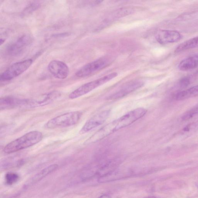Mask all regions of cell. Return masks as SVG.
I'll use <instances>...</instances> for the list:
<instances>
[{
    "instance_id": "obj_12",
    "label": "cell",
    "mask_w": 198,
    "mask_h": 198,
    "mask_svg": "<svg viewBox=\"0 0 198 198\" xmlns=\"http://www.w3.org/2000/svg\"><path fill=\"white\" fill-rule=\"evenodd\" d=\"M144 85V82L141 81H135L130 82L123 87L119 91L108 97L107 99L114 100L121 98L136 90L139 89Z\"/></svg>"
},
{
    "instance_id": "obj_23",
    "label": "cell",
    "mask_w": 198,
    "mask_h": 198,
    "mask_svg": "<svg viewBox=\"0 0 198 198\" xmlns=\"http://www.w3.org/2000/svg\"><path fill=\"white\" fill-rule=\"evenodd\" d=\"M20 194H17L16 195L13 196L11 197L10 198H20Z\"/></svg>"
},
{
    "instance_id": "obj_13",
    "label": "cell",
    "mask_w": 198,
    "mask_h": 198,
    "mask_svg": "<svg viewBox=\"0 0 198 198\" xmlns=\"http://www.w3.org/2000/svg\"><path fill=\"white\" fill-rule=\"evenodd\" d=\"M58 167V165L57 164H53L41 170L40 172L37 173L27 181L25 183L24 187L27 188L40 182L44 178L57 170Z\"/></svg>"
},
{
    "instance_id": "obj_10",
    "label": "cell",
    "mask_w": 198,
    "mask_h": 198,
    "mask_svg": "<svg viewBox=\"0 0 198 198\" xmlns=\"http://www.w3.org/2000/svg\"><path fill=\"white\" fill-rule=\"evenodd\" d=\"M48 68L52 76L58 79H65L69 74L68 66L63 62L60 60L52 61L48 65Z\"/></svg>"
},
{
    "instance_id": "obj_24",
    "label": "cell",
    "mask_w": 198,
    "mask_h": 198,
    "mask_svg": "<svg viewBox=\"0 0 198 198\" xmlns=\"http://www.w3.org/2000/svg\"><path fill=\"white\" fill-rule=\"evenodd\" d=\"M156 198L155 197H148V198Z\"/></svg>"
},
{
    "instance_id": "obj_14",
    "label": "cell",
    "mask_w": 198,
    "mask_h": 198,
    "mask_svg": "<svg viewBox=\"0 0 198 198\" xmlns=\"http://www.w3.org/2000/svg\"><path fill=\"white\" fill-rule=\"evenodd\" d=\"M198 66V55L193 54L186 57L181 61L178 66V68L181 71L191 70Z\"/></svg>"
},
{
    "instance_id": "obj_7",
    "label": "cell",
    "mask_w": 198,
    "mask_h": 198,
    "mask_svg": "<svg viewBox=\"0 0 198 198\" xmlns=\"http://www.w3.org/2000/svg\"><path fill=\"white\" fill-rule=\"evenodd\" d=\"M61 95L58 91H52L28 101L26 104L33 108L45 106L56 100L60 97Z\"/></svg>"
},
{
    "instance_id": "obj_4",
    "label": "cell",
    "mask_w": 198,
    "mask_h": 198,
    "mask_svg": "<svg viewBox=\"0 0 198 198\" xmlns=\"http://www.w3.org/2000/svg\"><path fill=\"white\" fill-rule=\"evenodd\" d=\"M117 76L118 73L114 72L95 80L85 83L71 92L68 96V98L69 99L73 100L85 95L98 87L115 78Z\"/></svg>"
},
{
    "instance_id": "obj_22",
    "label": "cell",
    "mask_w": 198,
    "mask_h": 198,
    "mask_svg": "<svg viewBox=\"0 0 198 198\" xmlns=\"http://www.w3.org/2000/svg\"><path fill=\"white\" fill-rule=\"evenodd\" d=\"M99 198H111L110 196L108 195H103L100 197Z\"/></svg>"
},
{
    "instance_id": "obj_20",
    "label": "cell",
    "mask_w": 198,
    "mask_h": 198,
    "mask_svg": "<svg viewBox=\"0 0 198 198\" xmlns=\"http://www.w3.org/2000/svg\"><path fill=\"white\" fill-rule=\"evenodd\" d=\"M190 83V78L188 77H184L180 81V84L182 86H186L188 85Z\"/></svg>"
},
{
    "instance_id": "obj_2",
    "label": "cell",
    "mask_w": 198,
    "mask_h": 198,
    "mask_svg": "<svg viewBox=\"0 0 198 198\" xmlns=\"http://www.w3.org/2000/svg\"><path fill=\"white\" fill-rule=\"evenodd\" d=\"M43 138V135L40 132L30 131L7 144L3 151L9 154L23 150L40 142Z\"/></svg>"
},
{
    "instance_id": "obj_6",
    "label": "cell",
    "mask_w": 198,
    "mask_h": 198,
    "mask_svg": "<svg viewBox=\"0 0 198 198\" xmlns=\"http://www.w3.org/2000/svg\"><path fill=\"white\" fill-rule=\"evenodd\" d=\"M108 58L103 57L85 65L76 73L79 77H87L105 68L110 64Z\"/></svg>"
},
{
    "instance_id": "obj_8",
    "label": "cell",
    "mask_w": 198,
    "mask_h": 198,
    "mask_svg": "<svg viewBox=\"0 0 198 198\" xmlns=\"http://www.w3.org/2000/svg\"><path fill=\"white\" fill-rule=\"evenodd\" d=\"M32 40L31 37L28 35L21 36L15 42L7 46V52L11 56H18L31 43Z\"/></svg>"
},
{
    "instance_id": "obj_11",
    "label": "cell",
    "mask_w": 198,
    "mask_h": 198,
    "mask_svg": "<svg viewBox=\"0 0 198 198\" xmlns=\"http://www.w3.org/2000/svg\"><path fill=\"white\" fill-rule=\"evenodd\" d=\"M182 35L178 31L173 30H160L156 34L157 42L161 44L174 43L179 41Z\"/></svg>"
},
{
    "instance_id": "obj_5",
    "label": "cell",
    "mask_w": 198,
    "mask_h": 198,
    "mask_svg": "<svg viewBox=\"0 0 198 198\" xmlns=\"http://www.w3.org/2000/svg\"><path fill=\"white\" fill-rule=\"evenodd\" d=\"M33 62L32 59H28L13 64L1 74L0 80L5 81L17 77L28 69Z\"/></svg>"
},
{
    "instance_id": "obj_16",
    "label": "cell",
    "mask_w": 198,
    "mask_h": 198,
    "mask_svg": "<svg viewBox=\"0 0 198 198\" xmlns=\"http://www.w3.org/2000/svg\"><path fill=\"white\" fill-rule=\"evenodd\" d=\"M26 100H21L11 97H6L1 99V109L12 107L20 104H27Z\"/></svg>"
},
{
    "instance_id": "obj_9",
    "label": "cell",
    "mask_w": 198,
    "mask_h": 198,
    "mask_svg": "<svg viewBox=\"0 0 198 198\" xmlns=\"http://www.w3.org/2000/svg\"><path fill=\"white\" fill-rule=\"evenodd\" d=\"M110 110L102 111L92 117L85 123L80 132L82 134L89 132L104 123L110 115Z\"/></svg>"
},
{
    "instance_id": "obj_21",
    "label": "cell",
    "mask_w": 198,
    "mask_h": 198,
    "mask_svg": "<svg viewBox=\"0 0 198 198\" xmlns=\"http://www.w3.org/2000/svg\"><path fill=\"white\" fill-rule=\"evenodd\" d=\"M68 35V33H64L62 34H56L54 35V36L55 37H64V36H67Z\"/></svg>"
},
{
    "instance_id": "obj_1",
    "label": "cell",
    "mask_w": 198,
    "mask_h": 198,
    "mask_svg": "<svg viewBox=\"0 0 198 198\" xmlns=\"http://www.w3.org/2000/svg\"><path fill=\"white\" fill-rule=\"evenodd\" d=\"M147 112V110L142 108H138L129 111L98 130L86 140L85 144H88L102 140L116 132L130 125L143 117Z\"/></svg>"
},
{
    "instance_id": "obj_18",
    "label": "cell",
    "mask_w": 198,
    "mask_h": 198,
    "mask_svg": "<svg viewBox=\"0 0 198 198\" xmlns=\"http://www.w3.org/2000/svg\"><path fill=\"white\" fill-rule=\"evenodd\" d=\"M5 181L8 184H12L16 183L19 179V176L16 173H7L5 175Z\"/></svg>"
},
{
    "instance_id": "obj_17",
    "label": "cell",
    "mask_w": 198,
    "mask_h": 198,
    "mask_svg": "<svg viewBox=\"0 0 198 198\" xmlns=\"http://www.w3.org/2000/svg\"><path fill=\"white\" fill-rule=\"evenodd\" d=\"M198 47V36L182 43L178 46L175 50L176 53L182 52L187 50Z\"/></svg>"
},
{
    "instance_id": "obj_3",
    "label": "cell",
    "mask_w": 198,
    "mask_h": 198,
    "mask_svg": "<svg viewBox=\"0 0 198 198\" xmlns=\"http://www.w3.org/2000/svg\"><path fill=\"white\" fill-rule=\"evenodd\" d=\"M81 116L82 113L78 111L64 113L48 120L45 127L47 129H54L73 126L79 121Z\"/></svg>"
},
{
    "instance_id": "obj_15",
    "label": "cell",
    "mask_w": 198,
    "mask_h": 198,
    "mask_svg": "<svg viewBox=\"0 0 198 198\" xmlns=\"http://www.w3.org/2000/svg\"><path fill=\"white\" fill-rule=\"evenodd\" d=\"M198 96V85L176 93L175 98L177 100H182Z\"/></svg>"
},
{
    "instance_id": "obj_19",
    "label": "cell",
    "mask_w": 198,
    "mask_h": 198,
    "mask_svg": "<svg viewBox=\"0 0 198 198\" xmlns=\"http://www.w3.org/2000/svg\"><path fill=\"white\" fill-rule=\"evenodd\" d=\"M39 7V5L38 3H33V4H30L24 11L22 14L24 16L30 14L31 12H33L37 9H38Z\"/></svg>"
}]
</instances>
